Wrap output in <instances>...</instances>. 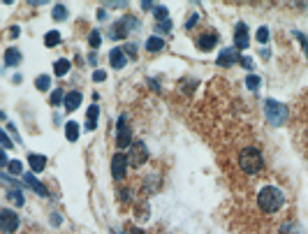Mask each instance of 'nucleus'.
Listing matches in <instances>:
<instances>
[{
  "instance_id": "obj_1",
  "label": "nucleus",
  "mask_w": 308,
  "mask_h": 234,
  "mask_svg": "<svg viewBox=\"0 0 308 234\" xmlns=\"http://www.w3.org/2000/svg\"><path fill=\"white\" fill-rule=\"evenodd\" d=\"M257 204H260V209L264 214H276L285 204V195L278 188L267 186V188H262L260 195H257Z\"/></svg>"
},
{
  "instance_id": "obj_2",
  "label": "nucleus",
  "mask_w": 308,
  "mask_h": 234,
  "mask_svg": "<svg viewBox=\"0 0 308 234\" xmlns=\"http://www.w3.org/2000/svg\"><path fill=\"white\" fill-rule=\"evenodd\" d=\"M239 165H241V169L246 174H257L264 167V158H262V153L255 146H248L239 155Z\"/></svg>"
},
{
  "instance_id": "obj_3",
  "label": "nucleus",
  "mask_w": 308,
  "mask_h": 234,
  "mask_svg": "<svg viewBox=\"0 0 308 234\" xmlns=\"http://www.w3.org/2000/svg\"><path fill=\"white\" fill-rule=\"evenodd\" d=\"M264 114H267L271 125H283L285 118H288V107L281 105V102H276V100H267L264 102Z\"/></svg>"
},
{
  "instance_id": "obj_4",
  "label": "nucleus",
  "mask_w": 308,
  "mask_h": 234,
  "mask_svg": "<svg viewBox=\"0 0 308 234\" xmlns=\"http://www.w3.org/2000/svg\"><path fill=\"white\" fill-rule=\"evenodd\" d=\"M127 160H130V165H132V167H141V165H146V160H148L146 144H144V141H132Z\"/></svg>"
},
{
  "instance_id": "obj_5",
  "label": "nucleus",
  "mask_w": 308,
  "mask_h": 234,
  "mask_svg": "<svg viewBox=\"0 0 308 234\" xmlns=\"http://www.w3.org/2000/svg\"><path fill=\"white\" fill-rule=\"evenodd\" d=\"M116 146L118 148H130L132 146V134L127 127V116H118V127H116Z\"/></svg>"
},
{
  "instance_id": "obj_6",
  "label": "nucleus",
  "mask_w": 308,
  "mask_h": 234,
  "mask_svg": "<svg viewBox=\"0 0 308 234\" xmlns=\"http://www.w3.org/2000/svg\"><path fill=\"white\" fill-rule=\"evenodd\" d=\"M19 214H14V211H9V209H2L0 211V230L5 234H12L19 230Z\"/></svg>"
},
{
  "instance_id": "obj_7",
  "label": "nucleus",
  "mask_w": 308,
  "mask_h": 234,
  "mask_svg": "<svg viewBox=\"0 0 308 234\" xmlns=\"http://www.w3.org/2000/svg\"><path fill=\"white\" fill-rule=\"evenodd\" d=\"M127 165H130V160H127V155H123V153H116L114 158H111V176H114L116 181L125 179Z\"/></svg>"
},
{
  "instance_id": "obj_8",
  "label": "nucleus",
  "mask_w": 308,
  "mask_h": 234,
  "mask_svg": "<svg viewBox=\"0 0 308 234\" xmlns=\"http://www.w3.org/2000/svg\"><path fill=\"white\" fill-rule=\"evenodd\" d=\"M130 26H137L134 21H130V19H123V21H116L114 26H111V37L114 40H123L125 35H130L127 30H130Z\"/></svg>"
},
{
  "instance_id": "obj_9",
  "label": "nucleus",
  "mask_w": 308,
  "mask_h": 234,
  "mask_svg": "<svg viewBox=\"0 0 308 234\" xmlns=\"http://www.w3.org/2000/svg\"><path fill=\"white\" fill-rule=\"evenodd\" d=\"M234 44H236V49H248V44H250L246 23H236V28H234Z\"/></svg>"
},
{
  "instance_id": "obj_10",
  "label": "nucleus",
  "mask_w": 308,
  "mask_h": 234,
  "mask_svg": "<svg viewBox=\"0 0 308 234\" xmlns=\"http://www.w3.org/2000/svg\"><path fill=\"white\" fill-rule=\"evenodd\" d=\"M109 63H111V67H116V70H123L127 63V54H125V49H111L109 51Z\"/></svg>"
},
{
  "instance_id": "obj_11",
  "label": "nucleus",
  "mask_w": 308,
  "mask_h": 234,
  "mask_svg": "<svg viewBox=\"0 0 308 234\" xmlns=\"http://www.w3.org/2000/svg\"><path fill=\"white\" fill-rule=\"evenodd\" d=\"M239 58H241V56L236 54V49H222V54L218 56V60H215V63H218L220 67H229V65H234Z\"/></svg>"
},
{
  "instance_id": "obj_12",
  "label": "nucleus",
  "mask_w": 308,
  "mask_h": 234,
  "mask_svg": "<svg viewBox=\"0 0 308 234\" xmlns=\"http://www.w3.org/2000/svg\"><path fill=\"white\" fill-rule=\"evenodd\" d=\"M79 105H81V93L79 91H70L65 95V102H63L65 112H74V109H79Z\"/></svg>"
},
{
  "instance_id": "obj_13",
  "label": "nucleus",
  "mask_w": 308,
  "mask_h": 234,
  "mask_svg": "<svg viewBox=\"0 0 308 234\" xmlns=\"http://www.w3.org/2000/svg\"><path fill=\"white\" fill-rule=\"evenodd\" d=\"M98 116H100V107H98V105H91L86 112V130L88 132H93L95 127H98Z\"/></svg>"
},
{
  "instance_id": "obj_14",
  "label": "nucleus",
  "mask_w": 308,
  "mask_h": 234,
  "mask_svg": "<svg viewBox=\"0 0 308 234\" xmlns=\"http://www.w3.org/2000/svg\"><path fill=\"white\" fill-rule=\"evenodd\" d=\"M215 44H218V35L211 30V33H206V35H202L200 40H197V47L202 49V51H208V49H213Z\"/></svg>"
},
{
  "instance_id": "obj_15",
  "label": "nucleus",
  "mask_w": 308,
  "mask_h": 234,
  "mask_svg": "<svg viewBox=\"0 0 308 234\" xmlns=\"http://www.w3.org/2000/svg\"><path fill=\"white\" fill-rule=\"evenodd\" d=\"M26 183H28L30 188H33V190H35L37 195H40V197H49V190H47L44 186H42L40 181L35 179V174H26Z\"/></svg>"
},
{
  "instance_id": "obj_16",
  "label": "nucleus",
  "mask_w": 308,
  "mask_h": 234,
  "mask_svg": "<svg viewBox=\"0 0 308 234\" xmlns=\"http://www.w3.org/2000/svg\"><path fill=\"white\" fill-rule=\"evenodd\" d=\"M28 162H30V169H33V172H42V169L47 167V158H44V155L30 153L28 155Z\"/></svg>"
},
{
  "instance_id": "obj_17",
  "label": "nucleus",
  "mask_w": 308,
  "mask_h": 234,
  "mask_svg": "<svg viewBox=\"0 0 308 234\" xmlns=\"http://www.w3.org/2000/svg\"><path fill=\"white\" fill-rule=\"evenodd\" d=\"M21 63V51L19 49H7L5 51V65L7 67H14Z\"/></svg>"
},
{
  "instance_id": "obj_18",
  "label": "nucleus",
  "mask_w": 308,
  "mask_h": 234,
  "mask_svg": "<svg viewBox=\"0 0 308 234\" xmlns=\"http://www.w3.org/2000/svg\"><path fill=\"white\" fill-rule=\"evenodd\" d=\"M65 137H67V141H77V139H79V125H77L74 120L65 123Z\"/></svg>"
},
{
  "instance_id": "obj_19",
  "label": "nucleus",
  "mask_w": 308,
  "mask_h": 234,
  "mask_svg": "<svg viewBox=\"0 0 308 234\" xmlns=\"http://www.w3.org/2000/svg\"><path fill=\"white\" fill-rule=\"evenodd\" d=\"M146 49L148 51H162V49H165V40H162V37H148Z\"/></svg>"
},
{
  "instance_id": "obj_20",
  "label": "nucleus",
  "mask_w": 308,
  "mask_h": 234,
  "mask_svg": "<svg viewBox=\"0 0 308 234\" xmlns=\"http://www.w3.org/2000/svg\"><path fill=\"white\" fill-rule=\"evenodd\" d=\"M7 200L12 202V204H19V207H23V193L21 190H16V188H12V190H7Z\"/></svg>"
},
{
  "instance_id": "obj_21",
  "label": "nucleus",
  "mask_w": 308,
  "mask_h": 234,
  "mask_svg": "<svg viewBox=\"0 0 308 234\" xmlns=\"http://www.w3.org/2000/svg\"><path fill=\"white\" fill-rule=\"evenodd\" d=\"M44 44H47V47H56V44H61V33H58V30H49L47 37H44Z\"/></svg>"
},
{
  "instance_id": "obj_22",
  "label": "nucleus",
  "mask_w": 308,
  "mask_h": 234,
  "mask_svg": "<svg viewBox=\"0 0 308 234\" xmlns=\"http://www.w3.org/2000/svg\"><path fill=\"white\" fill-rule=\"evenodd\" d=\"M35 86H37V91H49V88H51V77H49V74L37 77V79H35Z\"/></svg>"
},
{
  "instance_id": "obj_23",
  "label": "nucleus",
  "mask_w": 308,
  "mask_h": 234,
  "mask_svg": "<svg viewBox=\"0 0 308 234\" xmlns=\"http://www.w3.org/2000/svg\"><path fill=\"white\" fill-rule=\"evenodd\" d=\"M67 70H70V60H65V58L56 60V65H54V72L58 74V77H63V74H67Z\"/></svg>"
},
{
  "instance_id": "obj_24",
  "label": "nucleus",
  "mask_w": 308,
  "mask_h": 234,
  "mask_svg": "<svg viewBox=\"0 0 308 234\" xmlns=\"http://www.w3.org/2000/svg\"><path fill=\"white\" fill-rule=\"evenodd\" d=\"M54 19L56 21H65L67 19V7L65 5H54Z\"/></svg>"
},
{
  "instance_id": "obj_25",
  "label": "nucleus",
  "mask_w": 308,
  "mask_h": 234,
  "mask_svg": "<svg viewBox=\"0 0 308 234\" xmlns=\"http://www.w3.org/2000/svg\"><path fill=\"white\" fill-rule=\"evenodd\" d=\"M260 77H257V74H248L246 77V86L250 88V91H257V88H260Z\"/></svg>"
},
{
  "instance_id": "obj_26",
  "label": "nucleus",
  "mask_w": 308,
  "mask_h": 234,
  "mask_svg": "<svg viewBox=\"0 0 308 234\" xmlns=\"http://www.w3.org/2000/svg\"><path fill=\"white\" fill-rule=\"evenodd\" d=\"M49 100H51V105H54V107H56V105H61V102H65V93H63L61 88H56L54 93H51V98H49Z\"/></svg>"
},
{
  "instance_id": "obj_27",
  "label": "nucleus",
  "mask_w": 308,
  "mask_h": 234,
  "mask_svg": "<svg viewBox=\"0 0 308 234\" xmlns=\"http://www.w3.org/2000/svg\"><path fill=\"white\" fill-rule=\"evenodd\" d=\"M7 172H9V174H21V172H23V165H21L19 160H9V165H7Z\"/></svg>"
},
{
  "instance_id": "obj_28",
  "label": "nucleus",
  "mask_w": 308,
  "mask_h": 234,
  "mask_svg": "<svg viewBox=\"0 0 308 234\" xmlns=\"http://www.w3.org/2000/svg\"><path fill=\"white\" fill-rule=\"evenodd\" d=\"M100 42H102V37H100V33H98V30H93V33L88 35V44H91L93 49L100 47Z\"/></svg>"
},
{
  "instance_id": "obj_29",
  "label": "nucleus",
  "mask_w": 308,
  "mask_h": 234,
  "mask_svg": "<svg viewBox=\"0 0 308 234\" xmlns=\"http://www.w3.org/2000/svg\"><path fill=\"white\" fill-rule=\"evenodd\" d=\"M167 16H169V12L165 9V7H160V5L155 7V21H169Z\"/></svg>"
},
{
  "instance_id": "obj_30",
  "label": "nucleus",
  "mask_w": 308,
  "mask_h": 234,
  "mask_svg": "<svg viewBox=\"0 0 308 234\" xmlns=\"http://www.w3.org/2000/svg\"><path fill=\"white\" fill-rule=\"evenodd\" d=\"M155 30H158V33H169V30H172V21H158V23H155Z\"/></svg>"
},
{
  "instance_id": "obj_31",
  "label": "nucleus",
  "mask_w": 308,
  "mask_h": 234,
  "mask_svg": "<svg viewBox=\"0 0 308 234\" xmlns=\"http://www.w3.org/2000/svg\"><path fill=\"white\" fill-rule=\"evenodd\" d=\"M281 234H299V230H297L295 223H285L281 228Z\"/></svg>"
},
{
  "instance_id": "obj_32",
  "label": "nucleus",
  "mask_w": 308,
  "mask_h": 234,
  "mask_svg": "<svg viewBox=\"0 0 308 234\" xmlns=\"http://www.w3.org/2000/svg\"><path fill=\"white\" fill-rule=\"evenodd\" d=\"M269 40V28H264L262 26L260 30H257V42H262V44H264V42Z\"/></svg>"
},
{
  "instance_id": "obj_33",
  "label": "nucleus",
  "mask_w": 308,
  "mask_h": 234,
  "mask_svg": "<svg viewBox=\"0 0 308 234\" xmlns=\"http://www.w3.org/2000/svg\"><path fill=\"white\" fill-rule=\"evenodd\" d=\"M2 148H5V151H9V148H14V146H12V139L7 137V132H2Z\"/></svg>"
},
{
  "instance_id": "obj_34",
  "label": "nucleus",
  "mask_w": 308,
  "mask_h": 234,
  "mask_svg": "<svg viewBox=\"0 0 308 234\" xmlns=\"http://www.w3.org/2000/svg\"><path fill=\"white\" fill-rule=\"evenodd\" d=\"M297 37H299V40H302V44H304V54L308 56V37L304 33H297Z\"/></svg>"
},
{
  "instance_id": "obj_35",
  "label": "nucleus",
  "mask_w": 308,
  "mask_h": 234,
  "mask_svg": "<svg viewBox=\"0 0 308 234\" xmlns=\"http://www.w3.org/2000/svg\"><path fill=\"white\" fill-rule=\"evenodd\" d=\"M93 79L95 81H104V79H107V74L102 72V70H95V72H93Z\"/></svg>"
},
{
  "instance_id": "obj_36",
  "label": "nucleus",
  "mask_w": 308,
  "mask_h": 234,
  "mask_svg": "<svg viewBox=\"0 0 308 234\" xmlns=\"http://www.w3.org/2000/svg\"><path fill=\"white\" fill-rule=\"evenodd\" d=\"M197 19H200V16H197V14H193V16H190V19L186 21V28H193L195 23H197Z\"/></svg>"
},
{
  "instance_id": "obj_37",
  "label": "nucleus",
  "mask_w": 308,
  "mask_h": 234,
  "mask_svg": "<svg viewBox=\"0 0 308 234\" xmlns=\"http://www.w3.org/2000/svg\"><path fill=\"white\" fill-rule=\"evenodd\" d=\"M134 51H137V47H134V44H125V54H130L134 58V56H137Z\"/></svg>"
},
{
  "instance_id": "obj_38",
  "label": "nucleus",
  "mask_w": 308,
  "mask_h": 234,
  "mask_svg": "<svg viewBox=\"0 0 308 234\" xmlns=\"http://www.w3.org/2000/svg\"><path fill=\"white\" fill-rule=\"evenodd\" d=\"M241 63H243V67H248V70H253V60H250V58H243Z\"/></svg>"
},
{
  "instance_id": "obj_39",
  "label": "nucleus",
  "mask_w": 308,
  "mask_h": 234,
  "mask_svg": "<svg viewBox=\"0 0 308 234\" xmlns=\"http://www.w3.org/2000/svg\"><path fill=\"white\" fill-rule=\"evenodd\" d=\"M51 223H54V225H61V223H63V221H61V216H56V214H54V216H51Z\"/></svg>"
},
{
  "instance_id": "obj_40",
  "label": "nucleus",
  "mask_w": 308,
  "mask_h": 234,
  "mask_svg": "<svg viewBox=\"0 0 308 234\" xmlns=\"http://www.w3.org/2000/svg\"><path fill=\"white\" fill-rule=\"evenodd\" d=\"M9 37H19V28H9Z\"/></svg>"
},
{
  "instance_id": "obj_41",
  "label": "nucleus",
  "mask_w": 308,
  "mask_h": 234,
  "mask_svg": "<svg viewBox=\"0 0 308 234\" xmlns=\"http://www.w3.org/2000/svg\"><path fill=\"white\" fill-rule=\"evenodd\" d=\"M98 19L104 21V19H107V12H104V9H100V12H98Z\"/></svg>"
},
{
  "instance_id": "obj_42",
  "label": "nucleus",
  "mask_w": 308,
  "mask_h": 234,
  "mask_svg": "<svg viewBox=\"0 0 308 234\" xmlns=\"http://www.w3.org/2000/svg\"><path fill=\"white\" fill-rule=\"evenodd\" d=\"M88 60H91V65H95V63H98V56L91 54V56H88Z\"/></svg>"
},
{
  "instance_id": "obj_43",
  "label": "nucleus",
  "mask_w": 308,
  "mask_h": 234,
  "mask_svg": "<svg viewBox=\"0 0 308 234\" xmlns=\"http://www.w3.org/2000/svg\"><path fill=\"white\" fill-rule=\"evenodd\" d=\"M130 234H144V230H139V228H132V230H130Z\"/></svg>"
},
{
  "instance_id": "obj_44",
  "label": "nucleus",
  "mask_w": 308,
  "mask_h": 234,
  "mask_svg": "<svg viewBox=\"0 0 308 234\" xmlns=\"http://www.w3.org/2000/svg\"><path fill=\"white\" fill-rule=\"evenodd\" d=\"M111 234H121V232H116V230H114V232H111Z\"/></svg>"
}]
</instances>
